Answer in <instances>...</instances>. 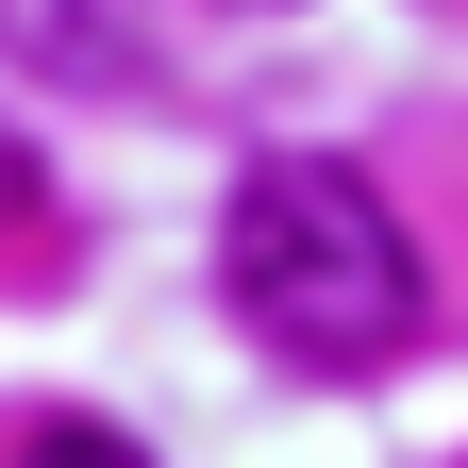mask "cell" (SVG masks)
<instances>
[{
	"label": "cell",
	"instance_id": "cell-1",
	"mask_svg": "<svg viewBox=\"0 0 468 468\" xmlns=\"http://www.w3.org/2000/svg\"><path fill=\"white\" fill-rule=\"evenodd\" d=\"M218 284L284 368H385L419 335V234L368 167L335 151H268L234 167V218H218Z\"/></svg>",
	"mask_w": 468,
	"mask_h": 468
},
{
	"label": "cell",
	"instance_id": "cell-2",
	"mask_svg": "<svg viewBox=\"0 0 468 468\" xmlns=\"http://www.w3.org/2000/svg\"><path fill=\"white\" fill-rule=\"evenodd\" d=\"M0 50L50 68V84H134V68H151V50L117 34V0H0Z\"/></svg>",
	"mask_w": 468,
	"mask_h": 468
},
{
	"label": "cell",
	"instance_id": "cell-3",
	"mask_svg": "<svg viewBox=\"0 0 468 468\" xmlns=\"http://www.w3.org/2000/svg\"><path fill=\"white\" fill-rule=\"evenodd\" d=\"M17 468H151V452L117 435V419H34V435H17Z\"/></svg>",
	"mask_w": 468,
	"mask_h": 468
},
{
	"label": "cell",
	"instance_id": "cell-4",
	"mask_svg": "<svg viewBox=\"0 0 468 468\" xmlns=\"http://www.w3.org/2000/svg\"><path fill=\"white\" fill-rule=\"evenodd\" d=\"M0 218H34V151L17 134H0Z\"/></svg>",
	"mask_w": 468,
	"mask_h": 468
},
{
	"label": "cell",
	"instance_id": "cell-5",
	"mask_svg": "<svg viewBox=\"0 0 468 468\" xmlns=\"http://www.w3.org/2000/svg\"><path fill=\"white\" fill-rule=\"evenodd\" d=\"M452 468H468V452H452Z\"/></svg>",
	"mask_w": 468,
	"mask_h": 468
}]
</instances>
